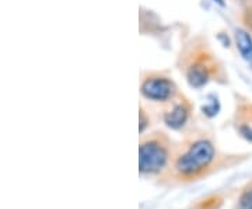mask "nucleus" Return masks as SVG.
<instances>
[{
	"mask_svg": "<svg viewBox=\"0 0 252 209\" xmlns=\"http://www.w3.org/2000/svg\"><path fill=\"white\" fill-rule=\"evenodd\" d=\"M240 209H252V190L243 195L240 201Z\"/></svg>",
	"mask_w": 252,
	"mask_h": 209,
	"instance_id": "nucleus-7",
	"label": "nucleus"
},
{
	"mask_svg": "<svg viewBox=\"0 0 252 209\" xmlns=\"http://www.w3.org/2000/svg\"><path fill=\"white\" fill-rule=\"evenodd\" d=\"M189 111H190V105L188 101H180L175 103L171 108L167 109L164 114V121L168 127L178 129L181 128L189 117Z\"/></svg>",
	"mask_w": 252,
	"mask_h": 209,
	"instance_id": "nucleus-5",
	"label": "nucleus"
},
{
	"mask_svg": "<svg viewBox=\"0 0 252 209\" xmlns=\"http://www.w3.org/2000/svg\"><path fill=\"white\" fill-rule=\"evenodd\" d=\"M245 21H247V24L252 28V7L251 9H248V11L245 13Z\"/></svg>",
	"mask_w": 252,
	"mask_h": 209,
	"instance_id": "nucleus-8",
	"label": "nucleus"
},
{
	"mask_svg": "<svg viewBox=\"0 0 252 209\" xmlns=\"http://www.w3.org/2000/svg\"><path fill=\"white\" fill-rule=\"evenodd\" d=\"M175 93V84L167 76L153 73L142 83V94L146 99L154 101H165Z\"/></svg>",
	"mask_w": 252,
	"mask_h": 209,
	"instance_id": "nucleus-4",
	"label": "nucleus"
},
{
	"mask_svg": "<svg viewBox=\"0 0 252 209\" xmlns=\"http://www.w3.org/2000/svg\"><path fill=\"white\" fill-rule=\"evenodd\" d=\"M235 41H237V48L245 59H252V39L243 30H238L235 33Z\"/></svg>",
	"mask_w": 252,
	"mask_h": 209,
	"instance_id": "nucleus-6",
	"label": "nucleus"
},
{
	"mask_svg": "<svg viewBox=\"0 0 252 209\" xmlns=\"http://www.w3.org/2000/svg\"><path fill=\"white\" fill-rule=\"evenodd\" d=\"M215 147L206 139L195 140L177 159L175 172L182 178H193L202 174L215 159Z\"/></svg>",
	"mask_w": 252,
	"mask_h": 209,
	"instance_id": "nucleus-1",
	"label": "nucleus"
},
{
	"mask_svg": "<svg viewBox=\"0 0 252 209\" xmlns=\"http://www.w3.org/2000/svg\"><path fill=\"white\" fill-rule=\"evenodd\" d=\"M168 162V145L162 137H153L139 147V167L142 173H157Z\"/></svg>",
	"mask_w": 252,
	"mask_h": 209,
	"instance_id": "nucleus-2",
	"label": "nucleus"
},
{
	"mask_svg": "<svg viewBox=\"0 0 252 209\" xmlns=\"http://www.w3.org/2000/svg\"><path fill=\"white\" fill-rule=\"evenodd\" d=\"M216 62L212 55L200 52L190 59L187 68V79L193 87H202L209 82L212 76L216 74Z\"/></svg>",
	"mask_w": 252,
	"mask_h": 209,
	"instance_id": "nucleus-3",
	"label": "nucleus"
}]
</instances>
